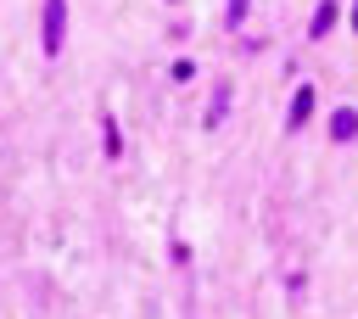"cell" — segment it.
I'll return each mask as SVG.
<instances>
[{
    "label": "cell",
    "mask_w": 358,
    "mask_h": 319,
    "mask_svg": "<svg viewBox=\"0 0 358 319\" xmlns=\"http://www.w3.org/2000/svg\"><path fill=\"white\" fill-rule=\"evenodd\" d=\"M62 28H67V0H45V22H39L45 56H50V50H62Z\"/></svg>",
    "instance_id": "1"
},
{
    "label": "cell",
    "mask_w": 358,
    "mask_h": 319,
    "mask_svg": "<svg viewBox=\"0 0 358 319\" xmlns=\"http://www.w3.org/2000/svg\"><path fill=\"white\" fill-rule=\"evenodd\" d=\"M308 118H313V90H296V101H291V118H285V123L296 129V123H308Z\"/></svg>",
    "instance_id": "2"
},
{
    "label": "cell",
    "mask_w": 358,
    "mask_h": 319,
    "mask_svg": "<svg viewBox=\"0 0 358 319\" xmlns=\"http://www.w3.org/2000/svg\"><path fill=\"white\" fill-rule=\"evenodd\" d=\"M352 129H358V112H352V106H341V112L330 118V134H336V140H352Z\"/></svg>",
    "instance_id": "3"
},
{
    "label": "cell",
    "mask_w": 358,
    "mask_h": 319,
    "mask_svg": "<svg viewBox=\"0 0 358 319\" xmlns=\"http://www.w3.org/2000/svg\"><path fill=\"white\" fill-rule=\"evenodd\" d=\"M352 28H358V6H352Z\"/></svg>",
    "instance_id": "4"
}]
</instances>
